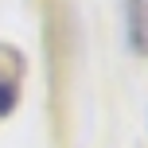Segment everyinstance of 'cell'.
Segmentation results:
<instances>
[{
    "mask_svg": "<svg viewBox=\"0 0 148 148\" xmlns=\"http://www.w3.org/2000/svg\"><path fill=\"white\" fill-rule=\"evenodd\" d=\"M12 109H16V78L0 74V117H8Z\"/></svg>",
    "mask_w": 148,
    "mask_h": 148,
    "instance_id": "cell-2",
    "label": "cell"
},
{
    "mask_svg": "<svg viewBox=\"0 0 148 148\" xmlns=\"http://www.w3.org/2000/svg\"><path fill=\"white\" fill-rule=\"evenodd\" d=\"M129 39L136 51H148V0H129Z\"/></svg>",
    "mask_w": 148,
    "mask_h": 148,
    "instance_id": "cell-1",
    "label": "cell"
}]
</instances>
